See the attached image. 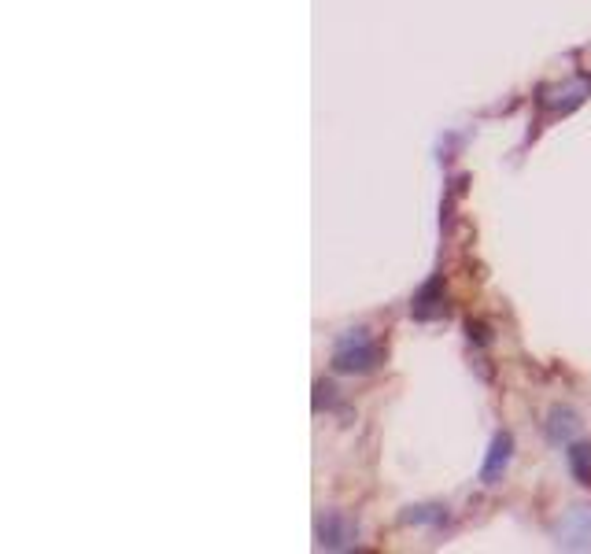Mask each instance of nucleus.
<instances>
[{"label":"nucleus","mask_w":591,"mask_h":554,"mask_svg":"<svg viewBox=\"0 0 591 554\" xmlns=\"http://www.w3.org/2000/svg\"><path fill=\"white\" fill-rule=\"evenodd\" d=\"M381 362V348L377 340L366 333V329H351L337 340V351H333V366L340 374H366Z\"/></svg>","instance_id":"f257e3e1"},{"label":"nucleus","mask_w":591,"mask_h":554,"mask_svg":"<svg viewBox=\"0 0 591 554\" xmlns=\"http://www.w3.org/2000/svg\"><path fill=\"white\" fill-rule=\"evenodd\" d=\"M558 543L566 547H591V510H573L562 529H558Z\"/></svg>","instance_id":"f03ea898"},{"label":"nucleus","mask_w":591,"mask_h":554,"mask_svg":"<svg viewBox=\"0 0 591 554\" xmlns=\"http://www.w3.org/2000/svg\"><path fill=\"white\" fill-rule=\"evenodd\" d=\"M507 462H510V436H495L492 455H488V462H484L481 477H484L488 484H495V477L507 470Z\"/></svg>","instance_id":"7ed1b4c3"},{"label":"nucleus","mask_w":591,"mask_h":554,"mask_svg":"<svg viewBox=\"0 0 591 554\" xmlns=\"http://www.w3.org/2000/svg\"><path fill=\"white\" fill-rule=\"evenodd\" d=\"M318 536H322V547H348L351 536H355V529L351 525H344L340 518H326L322 525H318Z\"/></svg>","instance_id":"20e7f679"}]
</instances>
